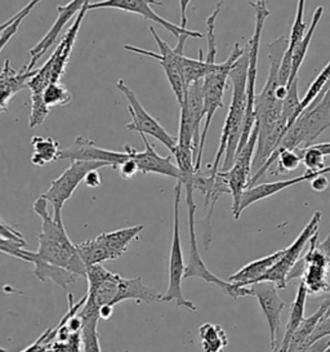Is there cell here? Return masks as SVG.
Segmentation results:
<instances>
[{"label": "cell", "mask_w": 330, "mask_h": 352, "mask_svg": "<svg viewBox=\"0 0 330 352\" xmlns=\"http://www.w3.org/2000/svg\"><path fill=\"white\" fill-rule=\"evenodd\" d=\"M38 73V69L16 70L10 60H6L3 67L0 69V113L8 111V104L13 96L20 94L22 89L28 87L31 78Z\"/></svg>", "instance_id": "24"}, {"label": "cell", "mask_w": 330, "mask_h": 352, "mask_svg": "<svg viewBox=\"0 0 330 352\" xmlns=\"http://www.w3.org/2000/svg\"><path fill=\"white\" fill-rule=\"evenodd\" d=\"M82 319V352H102L100 346V336L97 324L100 318L96 316H80Z\"/></svg>", "instance_id": "31"}, {"label": "cell", "mask_w": 330, "mask_h": 352, "mask_svg": "<svg viewBox=\"0 0 330 352\" xmlns=\"http://www.w3.org/2000/svg\"><path fill=\"white\" fill-rule=\"evenodd\" d=\"M34 212L41 219V230L38 235L39 247L34 252L35 257L67 270L79 278H85L87 267L82 263L76 244L69 238L63 221L53 218L48 212V201L41 197L34 203Z\"/></svg>", "instance_id": "3"}, {"label": "cell", "mask_w": 330, "mask_h": 352, "mask_svg": "<svg viewBox=\"0 0 330 352\" xmlns=\"http://www.w3.org/2000/svg\"><path fill=\"white\" fill-rule=\"evenodd\" d=\"M311 187L316 192H322L329 187V179L325 177V175H320L311 181Z\"/></svg>", "instance_id": "42"}, {"label": "cell", "mask_w": 330, "mask_h": 352, "mask_svg": "<svg viewBox=\"0 0 330 352\" xmlns=\"http://www.w3.org/2000/svg\"><path fill=\"white\" fill-rule=\"evenodd\" d=\"M250 296L256 297L259 307L267 320L270 343L274 347L278 342V331L281 324V314L285 309V302L278 296L276 285L271 281H261L249 285Z\"/></svg>", "instance_id": "19"}, {"label": "cell", "mask_w": 330, "mask_h": 352, "mask_svg": "<svg viewBox=\"0 0 330 352\" xmlns=\"http://www.w3.org/2000/svg\"><path fill=\"white\" fill-rule=\"evenodd\" d=\"M267 1L268 0H250L249 1V4L254 10L256 25H254L253 35H252L250 41L247 44L248 61H249V65H248L247 111H245V118H244V122H243L241 135H240V142H239V147H237L236 155L243 150V147L247 145L248 140H249V137L252 135V131L256 125L254 102H256V96H257V94H256V80H257L258 56H259V45H261L265 22L270 16Z\"/></svg>", "instance_id": "6"}, {"label": "cell", "mask_w": 330, "mask_h": 352, "mask_svg": "<svg viewBox=\"0 0 330 352\" xmlns=\"http://www.w3.org/2000/svg\"><path fill=\"white\" fill-rule=\"evenodd\" d=\"M179 135L178 145L192 148L194 156L197 157L201 131V120L206 118L204 113V94H203V80L196 82L187 87L184 102L179 104Z\"/></svg>", "instance_id": "12"}, {"label": "cell", "mask_w": 330, "mask_h": 352, "mask_svg": "<svg viewBox=\"0 0 330 352\" xmlns=\"http://www.w3.org/2000/svg\"><path fill=\"white\" fill-rule=\"evenodd\" d=\"M329 128L330 85L289 126L287 133L272 154L283 150H298L309 147Z\"/></svg>", "instance_id": "5"}, {"label": "cell", "mask_w": 330, "mask_h": 352, "mask_svg": "<svg viewBox=\"0 0 330 352\" xmlns=\"http://www.w3.org/2000/svg\"><path fill=\"white\" fill-rule=\"evenodd\" d=\"M324 337H330V309L328 310V312L324 315V318L320 320L318 327H316V329L311 334L309 341L306 342L305 350H306L307 347H309L314 342L318 341L320 338H324ZM305 350H303V351H305Z\"/></svg>", "instance_id": "38"}, {"label": "cell", "mask_w": 330, "mask_h": 352, "mask_svg": "<svg viewBox=\"0 0 330 352\" xmlns=\"http://www.w3.org/2000/svg\"><path fill=\"white\" fill-rule=\"evenodd\" d=\"M0 239H4L10 243L19 244L21 247L26 245V241L23 236L21 235L20 232L14 228L10 226L8 223H6L4 221L0 219Z\"/></svg>", "instance_id": "39"}, {"label": "cell", "mask_w": 330, "mask_h": 352, "mask_svg": "<svg viewBox=\"0 0 330 352\" xmlns=\"http://www.w3.org/2000/svg\"><path fill=\"white\" fill-rule=\"evenodd\" d=\"M0 352H7V351H6V350H4V349H1V347H0Z\"/></svg>", "instance_id": "47"}, {"label": "cell", "mask_w": 330, "mask_h": 352, "mask_svg": "<svg viewBox=\"0 0 330 352\" xmlns=\"http://www.w3.org/2000/svg\"><path fill=\"white\" fill-rule=\"evenodd\" d=\"M113 306L110 305H103L98 309V316L102 320H110L113 318Z\"/></svg>", "instance_id": "44"}, {"label": "cell", "mask_w": 330, "mask_h": 352, "mask_svg": "<svg viewBox=\"0 0 330 352\" xmlns=\"http://www.w3.org/2000/svg\"><path fill=\"white\" fill-rule=\"evenodd\" d=\"M103 166H109L106 163L97 162H72L70 166L65 169L61 176L57 177L51 182L50 188L41 194V197L45 199L53 209V218L62 221V208L65 203L72 197L78 186L84 182L85 176L94 169H101Z\"/></svg>", "instance_id": "13"}, {"label": "cell", "mask_w": 330, "mask_h": 352, "mask_svg": "<svg viewBox=\"0 0 330 352\" xmlns=\"http://www.w3.org/2000/svg\"><path fill=\"white\" fill-rule=\"evenodd\" d=\"M322 14H324V7L320 6L314 12L312 21H311L309 29L306 32V35L293 48V52H292V73H290V78H289L288 85H290L298 78L299 69H300L302 63H303L306 56H307L309 44L312 42L314 34H315L318 26H319L320 21L322 19Z\"/></svg>", "instance_id": "26"}, {"label": "cell", "mask_w": 330, "mask_h": 352, "mask_svg": "<svg viewBox=\"0 0 330 352\" xmlns=\"http://www.w3.org/2000/svg\"><path fill=\"white\" fill-rule=\"evenodd\" d=\"M329 85L330 61L328 63V65L321 70V73L315 78V80L309 85L307 92L305 94V97L300 100V106H299L300 114H302V111H303L305 109H307L309 104H312V102L319 97L320 94H321L324 89H327Z\"/></svg>", "instance_id": "33"}, {"label": "cell", "mask_w": 330, "mask_h": 352, "mask_svg": "<svg viewBox=\"0 0 330 352\" xmlns=\"http://www.w3.org/2000/svg\"><path fill=\"white\" fill-rule=\"evenodd\" d=\"M248 53L245 52L234 63L230 72V80L232 83V97L231 104L227 113L226 120L222 129L221 141L217 150L216 157L210 166V176L216 177L219 172V166L223 160L221 172H226L234 166L236 157L237 147L240 142L243 122L247 111L248 94Z\"/></svg>", "instance_id": "2"}, {"label": "cell", "mask_w": 330, "mask_h": 352, "mask_svg": "<svg viewBox=\"0 0 330 352\" xmlns=\"http://www.w3.org/2000/svg\"><path fill=\"white\" fill-rule=\"evenodd\" d=\"M85 279L88 280L87 302L100 309L103 305L116 306L124 300H135L144 303L162 302V294L144 285L141 278L125 279L104 269L102 265L87 267Z\"/></svg>", "instance_id": "4"}, {"label": "cell", "mask_w": 330, "mask_h": 352, "mask_svg": "<svg viewBox=\"0 0 330 352\" xmlns=\"http://www.w3.org/2000/svg\"><path fill=\"white\" fill-rule=\"evenodd\" d=\"M321 212H316L307 226L302 230V232L299 234L298 238L293 241V244L285 248V253L283 254V257L278 259V263L268 271L267 274L259 280L261 281H271L276 285L278 290L285 289L287 284H288V275L293 267L296 266V263L298 262L305 247L309 243V239L312 238L318 231H319L320 221H321Z\"/></svg>", "instance_id": "18"}, {"label": "cell", "mask_w": 330, "mask_h": 352, "mask_svg": "<svg viewBox=\"0 0 330 352\" xmlns=\"http://www.w3.org/2000/svg\"><path fill=\"white\" fill-rule=\"evenodd\" d=\"M298 153L302 163L307 168L309 172H319L322 170L325 166V156L320 153L315 146H309L306 148H298L296 150Z\"/></svg>", "instance_id": "35"}, {"label": "cell", "mask_w": 330, "mask_h": 352, "mask_svg": "<svg viewBox=\"0 0 330 352\" xmlns=\"http://www.w3.org/2000/svg\"><path fill=\"white\" fill-rule=\"evenodd\" d=\"M91 3L88 1L82 8V11L78 13V17L69 29V32L63 35L61 42L58 43L54 52L52 53L48 61L38 69V73L31 78L30 82L28 84V88L30 89L31 94H43L45 87L51 82H61V78L67 69V65L72 58V50L76 42L78 34L80 30L82 20L87 14L88 6Z\"/></svg>", "instance_id": "9"}, {"label": "cell", "mask_w": 330, "mask_h": 352, "mask_svg": "<svg viewBox=\"0 0 330 352\" xmlns=\"http://www.w3.org/2000/svg\"><path fill=\"white\" fill-rule=\"evenodd\" d=\"M51 109L43 101L41 96H31V113L29 118V126L35 128L44 123L47 116L50 115Z\"/></svg>", "instance_id": "36"}, {"label": "cell", "mask_w": 330, "mask_h": 352, "mask_svg": "<svg viewBox=\"0 0 330 352\" xmlns=\"http://www.w3.org/2000/svg\"><path fill=\"white\" fill-rule=\"evenodd\" d=\"M43 101L51 109L72 104V94L61 82H51L43 92Z\"/></svg>", "instance_id": "32"}, {"label": "cell", "mask_w": 330, "mask_h": 352, "mask_svg": "<svg viewBox=\"0 0 330 352\" xmlns=\"http://www.w3.org/2000/svg\"><path fill=\"white\" fill-rule=\"evenodd\" d=\"M329 347L330 337H324V338H320L318 341L314 342V343L303 352H325Z\"/></svg>", "instance_id": "41"}, {"label": "cell", "mask_w": 330, "mask_h": 352, "mask_svg": "<svg viewBox=\"0 0 330 352\" xmlns=\"http://www.w3.org/2000/svg\"><path fill=\"white\" fill-rule=\"evenodd\" d=\"M257 138L258 129L254 125L252 135L248 140L247 145L243 147V150L235 157L234 166L226 172H218L219 176L223 177V179L226 181L227 186L230 188V194L232 195V214L236 221L241 217V213H240L241 197L250 182L252 163H253V156L257 146Z\"/></svg>", "instance_id": "15"}, {"label": "cell", "mask_w": 330, "mask_h": 352, "mask_svg": "<svg viewBox=\"0 0 330 352\" xmlns=\"http://www.w3.org/2000/svg\"><path fill=\"white\" fill-rule=\"evenodd\" d=\"M330 173V166L324 168L322 170L319 172H306L305 175L302 176L296 177V178H292V179H285V181H276V182H271V184H262V185H257V186L249 187L241 197V203H240V213H243L248 207L253 206L254 203L261 201L266 197H272L275 194H278L284 190H287L288 187L294 186V185H298L302 182H306V181H312L315 177L320 176V175H327Z\"/></svg>", "instance_id": "23"}, {"label": "cell", "mask_w": 330, "mask_h": 352, "mask_svg": "<svg viewBox=\"0 0 330 352\" xmlns=\"http://www.w3.org/2000/svg\"><path fill=\"white\" fill-rule=\"evenodd\" d=\"M0 252L8 254L10 257H14V258L21 259L23 262H28V263H32L34 258H35L34 252L26 250L25 247H21L19 244L10 243V241H7L4 239H0Z\"/></svg>", "instance_id": "37"}, {"label": "cell", "mask_w": 330, "mask_h": 352, "mask_svg": "<svg viewBox=\"0 0 330 352\" xmlns=\"http://www.w3.org/2000/svg\"><path fill=\"white\" fill-rule=\"evenodd\" d=\"M31 265H34V274L38 279L41 281L51 280L53 283H56L57 285H60L63 289H66L69 285H72L76 280L79 279L78 275L72 274L70 271L51 265L48 262L41 261L36 257L34 258V262Z\"/></svg>", "instance_id": "27"}, {"label": "cell", "mask_w": 330, "mask_h": 352, "mask_svg": "<svg viewBox=\"0 0 330 352\" xmlns=\"http://www.w3.org/2000/svg\"><path fill=\"white\" fill-rule=\"evenodd\" d=\"M17 17H19V13H16L13 17H10L8 21L1 23V25H0V32H3V30H6V29L10 26V23H13V22L16 21V20H17Z\"/></svg>", "instance_id": "46"}, {"label": "cell", "mask_w": 330, "mask_h": 352, "mask_svg": "<svg viewBox=\"0 0 330 352\" xmlns=\"http://www.w3.org/2000/svg\"><path fill=\"white\" fill-rule=\"evenodd\" d=\"M184 187L186 188V204H187V212H188V234H190V253H188V259L186 263L185 279L199 278V279L206 280V283L219 287L226 296L234 298V300L250 296L249 287H239L235 283L219 279L210 270L206 267L204 259L199 252L197 239H196V204L195 200H194L195 188L190 185Z\"/></svg>", "instance_id": "8"}, {"label": "cell", "mask_w": 330, "mask_h": 352, "mask_svg": "<svg viewBox=\"0 0 330 352\" xmlns=\"http://www.w3.org/2000/svg\"><path fill=\"white\" fill-rule=\"evenodd\" d=\"M118 170H119V175L123 178V179H132L134 177L137 176L140 173V168L137 166L135 160L129 157L128 160H125L124 163H122L120 166H118Z\"/></svg>", "instance_id": "40"}, {"label": "cell", "mask_w": 330, "mask_h": 352, "mask_svg": "<svg viewBox=\"0 0 330 352\" xmlns=\"http://www.w3.org/2000/svg\"><path fill=\"white\" fill-rule=\"evenodd\" d=\"M150 32L154 36L156 45L159 48V53L146 51L142 48H138V47H134V45H128V44L124 45V48L129 52L135 53V54L151 57V58H154L157 63H160V66L163 67L165 75H166V79L170 84V88L175 94V98H177V102H178V104H181L184 102L186 89H187L185 79H184V75H182V66H181L182 57L185 56V52H179L175 48H172L168 43H165L159 36V34L155 30L154 26H150Z\"/></svg>", "instance_id": "14"}, {"label": "cell", "mask_w": 330, "mask_h": 352, "mask_svg": "<svg viewBox=\"0 0 330 352\" xmlns=\"http://www.w3.org/2000/svg\"><path fill=\"white\" fill-rule=\"evenodd\" d=\"M89 0H72L70 3L65 4V6H58L56 10L58 12L57 20L53 23L50 32H47L41 42L38 43L35 47H32L30 50V63L26 65L28 70H34L36 63L41 60V57L47 53L48 50H51L52 47L56 44L58 35L61 34L62 30L65 29V26L72 21L79 12L82 11V7L88 3Z\"/></svg>", "instance_id": "22"}, {"label": "cell", "mask_w": 330, "mask_h": 352, "mask_svg": "<svg viewBox=\"0 0 330 352\" xmlns=\"http://www.w3.org/2000/svg\"><path fill=\"white\" fill-rule=\"evenodd\" d=\"M116 88L125 96L128 101V111L132 118V122L125 125V128L132 132H138L140 135H151L162 142L169 151H172L178 144V138L169 135L163 125L144 110L135 94L125 84L123 79L116 83Z\"/></svg>", "instance_id": "16"}, {"label": "cell", "mask_w": 330, "mask_h": 352, "mask_svg": "<svg viewBox=\"0 0 330 352\" xmlns=\"http://www.w3.org/2000/svg\"><path fill=\"white\" fill-rule=\"evenodd\" d=\"M151 4L163 6V3L157 1V0H101V1L91 3L88 6V10L93 11V10L111 8V10H120V11L140 14V16L144 17V20H150V21L160 25L166 32L173 34L177 39H179L182 35H187V36L195 38V39L204 38V35L201 32H192V30H188V29L178 26L175 23H172V22L166 21L165 19L160 17L153 10Z\"/></svg>", "instance_id": "17"}, {"label": "cell", "mask_w": 330, "mask_h": 352, "mask_svg": "<svg viewBox=\"0 0 330 352\" xmlns=\"http://www.w3.org/2000/svg\"><path fill=\"white\" fill-rule=\"evenodd\" d=\"M245 48H241L239 43H235L234 50L230 54L225 63H217L214 70L208 74L203 79V94H204V113H206V123L201 131V138H200V147L199 154L196 157L195 169L196 172H200L201 166V159H203V151L206 146V135L209 131L210 123L213 120V116L216 114L217 110L223 107V94L226 91L227 82L230 79V72L234 66V63L244 54Z\"/></svg>", "instance_id": "7"}, {"label": "cell", "mask_w": 330, "mask_h": 352, "mask_svg": "<svg viewBox=\"0 0 330 352\" xmlns=\"http://www.w3.org/2000/svg\"><path fill=\"white\" fill-rule=\"evenodd\" d=\"M288 94L283 101V118L288 122V129L290 125L296 122V119L300 115V100L298 96V78L290 84L287 85Z\"/></svg>", "instance_id": "34"}, {"label": "cell", "mask_w": 330, "mask_h": 352, "mask_svg": "<svg viewBox=\"0 0 330 352\" xmlns=\"http://www.w3.org/2000/svg\"><path fill=\"white\" fill-rule=\"evenodd\" d=\"M144 225L120 228L110 232H103L91 240L76 244L85 267L93 265H102L106 261L120 258L129 244L142 232Z\"/></svg>", "instance_id": "10"}, {"label": "cell", "mask_w": 330, "mask_h": 352, "mask_svg": "<svg viewBox=\"0 0 330 352\" xmlns=\"http://www.w3.org/2000/svg\"><path fill=\"white\" fill-rule=\"evenodd\" d=\"M201 349L204 352H222L228 344L226 331L222 327L206 322L199 328Z\"/></svg>", "instance_id": "29"}, {"label": "cell", "mask_w": 330, "mask_h": 352, "mask_svg": "<svg viewBox=\"0 0 330 352\" xmlns=\"http://www.w3.org/2000/svg\"><path fill=\"white\" fill-rule=\"evenodd\" d=\"M31 145H32L31 163L34 166H44L53 160L58 159L60 144L51 137L34 135L31 138Z\"/></svg>", "instance_id": "28"}, {"label": "cell", "mask_w": 330, "mask_h": 352, "mask_svg": "<svg viewBox=\"0 0 330 352\" xmlns=\"http://www.w3.org/2000/svg\"><path fill=\"white\" fill-rule=\"evenodd\" d=\"M182 184L177 182L175 187V222H173V239L169 256V279L168 288L162 296V302L169 303L175 302L178 307H184L190 311H197L192 300L185 298L182 292V281L185 280L186 262L179 234V203H181V190Z\"/></svg>", "instance_id": "11"}, {"label": "cell", "mask_w": 330, "mask_h": 352, "mask_svg": "<svg viewBox=\"0 0 330 352\" xmlns=\"http://www.w3.org/2000/svg\"><path fill=\"white\" fill-rule=\"evenodd\" d=\"M285 249H281L263 258L256 259L248 263L247 266L239 270L236 274L231 275L228 281L235 283L239 287H249L252 284H256L278 263V259L283 257Z\"/></svg>", "instance_id": "25"}, {"label": "cell", "mask_w": 330, "mask_h": 352, "mask_svg": "<svg viewBox=\"0 0 330 352\" xmlns=\"http://www.w3.org/2000/svg\"><path fill=\"white\" fill-rule=\"evenodd\" d=\"M181 66H182V75L185 79L186 87H188L191 84L203 80L208 74L214 70L217 63H206L204 53L200 51L199 58H188L184 56Z\"/></svg>", "instance_id": "30"}, {"label": "cell", "mask_w": 330, "mask_h": 352, "mask_svg": "<svg viewBox=\"0 0 330 352\" xmlns=\"http://www.w3.org/2000/svg\"><path fill=\"white\" fill-rule=\"evenodd\" d=\"M289 39L280 36L267 47V57L270 67L266 84L261 94L256 96L254 111H256V126L258 129L257 146L253 156L252 172L257 173L266 164L268 157L276 150L283 137L288 131V122L283 115V101L278 100V70L283 56L288 48Z\"/></svg>", "instance_id": "1"}, {"label": "cell", "mask_w": 330, "mask_h": 352, "mask_svg": "<svg viewBox=\"0 0 330 352\" xmlns=\"http://www.w3.org/2000/svg\"><path fill=\"white\" fill-rule=\"evenodd\" d=\"M84 184L89 188H97L100 186L101 185V176L98 173V169L91 170L84 178Z\"/></svg>", "instance_id": "43"}, {"label": "cell", "mask_w": 330, "mask_h": 352, "mask_svg": "<svg viewBox=\"0 0 330 352\" xmlns=\"http://www.w3.org/2000/svg\"><path fill=\"white\" fill-rule=\"evenodd\" d=\"M325 352H330V347H329V349H328V350H327V351H325Z\"/></svg>", "instance_id": "48"}, {"label": "cell", "mask_w": 330, "mask_h": 352, "mask_svg": "<svg viewBox=\"0 0 330 352\" xmlns=\"http://www.w3.org/2000/svg\"><path fill=\"white\" fill-rule=\"evenodd\" d=\"M144 140V151H137L132 146H124L125 153H128L129 156L135 160L137 166L140 168V173L142 175H159V176L170 177L175 179H179V169L177 164L172 162V156H160L154 146L151 145L146 135H141Z\"/></svg>", "instance_id": "21"}, {"label": "cell", "mask_w": 330, "mask_h": 352, "mask_svg": "<svg viewBox=\"0 0 330 352\" xmlns=\"http://www.w3.org/2000/svg\"><path fill=\"white\" fill-rule=\"evenodd\" d=\"M320 153L324 156H330V142H325V144H316L314 145Z\"/></svg>", "instance_id": "45"}, {"label": "cell", "mask_w": 330, "mask_h": 352, "mask_svg": "<svg viewBox=\"0 0 330 352\" xmlns=\"http://www.w3.org/2000/svg\"><path fill=\"white\" fill-rule=\"evenodd\" d=\"M131 156L128 153L113 151L96 145V142L85 138V137H76L74 144L67 148L60 150L58 160H72V162H97V163H106L109 166L118 169V166L128 160Z\"/></svg>", "instance_id": "20"}]
</instances>
